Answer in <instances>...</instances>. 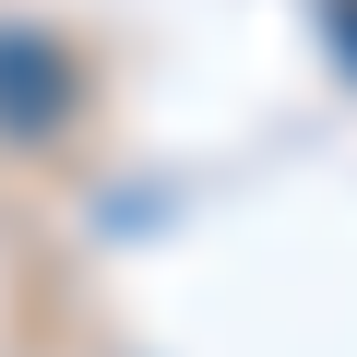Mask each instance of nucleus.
<instances>
[{"label":"nucleus","mask_w":357,"mask_h":357,"mask_svg":"<svg viewBox=\"0 0 357 357\" xmlns=\"http://www.w3.org/2000/svg\"><path fill=\"white\" fill-rule=\"evenodd\" d=\"M72 119V72L48 36H0V131H48Z\"/></svg>","instance_id":"1"}]
</instances>
